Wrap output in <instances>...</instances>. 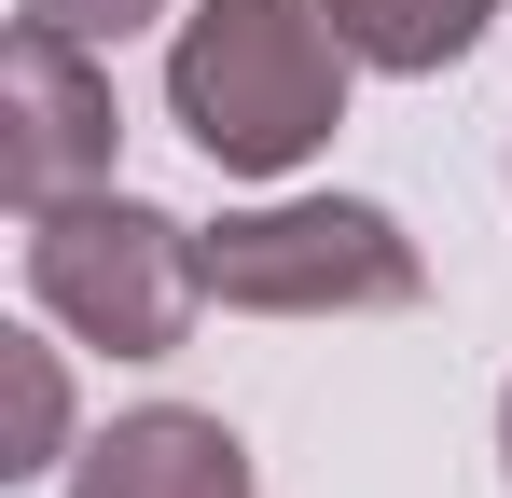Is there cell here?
Instances as JSON below:
<instances>
[{
	"label": "cell",
	"mask_w": 512,
	"mask_h": 498,
	"mask_svg": "<svg viewBox=\"0 0 512 498\" xmlns=\"http://www.w3.org/2000/svg\"><path fill=\"white\" fill-rule=\"evenodd\" d=\"M346 70L360 56H346L333 0H194L167 42V111L208 166L277 180L346 125Z\"/></svg>",
	"instance_id": "obj_1"
},
{
	"label": "cell",
	"mask_w": 512,
	"mask_h": 498,
	"mask_svg": "<svg viewBox=\"0 0 512 498\" xmlns=\"http://www.w3.org/2000/svg\"><path fill=\"white\" fill-rule=\"evenodd\" d=\"M28 291H42V319H70L111 360H167L208 305V236L97 180V194L28 208Z\"/></svg>",
	"instance_id": "obj_2"
},
{
	"label": "cell",
	"mask_w": 512,
	"mask_h": 498,
	"mask_svg": "<svg viewBox=\"0 0 512 498\" xmlns=\"http://www.w3.org/2000/svg\"><path fill=\"white\" fill-rule=\"evenodd\" d=\"M429 291L416 236L360 194H291V208H236L208 236V305L250 319H402Z\"/></svg>",
	"instance_id": "obj_3"
},
{
	"label": "cell",
	"mask_w": 512,
	"mask_h": 498,
	"mask_svg": "<svg viewBox=\"0 0 512 498\" xmlns=\"http://www.w3.org/2000/svg\"><path fill=\"white\" fill-rule=\"evenodd\" d=\"M111 139H125V111H111L97 42L14 14V56H0V194H14V208L97 194V180H111Z\"/></svg>",
	"instance_id": "obj_4"
},
{
	"label": "cell",
	"mask_w": 512,
	"mask_h": 498,
	"mask_svg": "<svg viewBox=\"0 0 512 498\" xmlns=\"http://www.w3.org/2000/svg\"><path fill=\"white\" fill-rule=\"evenodd\" d=\"M70 498H250V443L194 402H139L70 457Z\"/></svg>",
	"instance_id": "obj_5"
},
{
	"label": "cell",
	"mask_w": 512,
	"mask_h": 498,
	"mask_svg": "<svg viewBox=\"0 0 512 498\" xmlns=\"http://www.w3.org/2000/svg\"><path fill=\"white\" fill-rule=\"evenodd\" d=\"M485 14L499 0H333V28H346V56L360 70H457L471 42H485Z\"/></svg>",
	"instance_id": "obj_6"
},
{
	"label": "cell",
	"mask_w": 512,
	"mask_h": 498,
	"mask_svg": "<svg viewBox=\"0 0 512 498\" xmlns=\"http://www.w3.org/2000/svg\"><path fill=\"white\" fill-rule=\"evenodd\" d=\"M0 374H14V457L0 471H56L70 457V374H56V346L42 332H0Z\"/></svg>",
	"instance_id": "obj_7"
},
{
	"label": "cell",
	"mask_w": 512,
	"mask_h": 498,
	"mask_svg": "<svg viewBox=\"0 0 512 498\" xmlns=\"http://www.w3.org/2000/svg\"><path fill=\"white\" fill-rule=\"evenodd\" d=\"M28 28H70V42H125V28H153L167 0H14Z\"/></svg>",
	"instance_id": "obj_8"
},
{
	"label": "cell",
	"mask_w": 512,
	"mask_h": 498,
	"mask_svg": "<svg viewBox=\"0 0 512 498\" xmlns=\"http://www.w3.org/2000/svg\"><path fill=\"white\" fill-rule=\"evenodd\" d=\"M499 471H512V388H499Z\"/></svg>",
	"instance_id": "obj_9"
}]
</instances>
